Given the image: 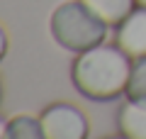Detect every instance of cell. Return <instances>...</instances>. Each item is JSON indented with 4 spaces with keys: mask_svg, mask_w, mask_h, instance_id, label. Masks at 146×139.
Listing matches in <instances>:
<instances>
[{
    "mask_svg": "<svg viewBox=\"0 0 146 139\" xmlns=\"http://www.w3.org/2000/svg\"><path fill=\"white\" fill-rule=\"evenodd\" d=\"M7 139H46L42 122L29 115H17L7 122Z\"/></svg>",
    "mask_w": 146,
    "mask_h": 139,
    "instance_id": "obj_7",
    "label": "cell"
},
{
    "mask_svg": "<svg viewBox=\"0 0 146 139\" xmlns=\"http://www.w3.org/2000/svg\"><path fill=\"white\" fill-rule=\"evenodd\" d=\"M80 3L90 12H95L107 27H117L136 5V0H80Z\"/></svg>",
    "mask_w": 146,
    "mask_h": 139,
    "instance_id": "obj_6",
    "label": "cell"
},
{
    "mask_svg": "<svg viewBox=\"0 0 146 139\" xmlns=\"http://www.w3.org/2000/svg\"><path fill=\"white\" fill-rule=\"evenodd\" d=\"M131 66V59L119 46L98 44L78 54L71 68V81L76 90L90 100H115L127 93Z\"/></svg>",
    "mask_w": 146,
    "mask_h": 139,
    "instance_id": "obj_1",
    "label": "cell"
},
{
    "mask_svg": "<svg viewBox=\"0 0 146 139\" xmlns=\"http://www.w3.org/2000/svg\"><path fill=\"white\" fill-rule=\"evenodd\" d=\"M46 139H88V120L76 105L56 103L49 105L39 117Z\"/></svg>",
    "mask_w": 146,
    "mask_h": 139,
    "instance_id": "obj_3",
    "label": "cell"
},
{
    "mask_svg": "<svg viewBox=\"0 0 146 139\" xmlns=\"http://www.w3.org/2000/svg\"><path fill=\"white\" fill-rule=\"evenodd\" d=\"M0 139H7V122L0 117Z\"/></svg>",
    "mask_w": 146,
    "mask_h": 139,
    "instance_id": "obj_10",
    "label": "cell"
},
{
    "mask_svg": "<svg viewBox=\"0 0 146 139\" xmlns=\"http://www.w3.org/2000/svg\"><path fill=\"white\" fill-rule=\"evenodd\" d=\"M5 51H7V34H5V29L0 27V59L5 56Z\"/></svg>",
    "mask_w": 146,
    "mask_h": 139,
    "instance_id": "obj_9",
    "label": "cell"
},
{
    "mask_svg": "<svg viewBox=\"0 0 146 139\" xmlns=\"http://www.w3.org/2000/svg\"><path fill=\"white\" fill-rule=\"evenodd\" d=\"M51 34L68 51H88L102 44L107 37V25L95 12H90L80 0H68L54 10Z\"/></svg>",
    "mask_w": 146,
    "mask_h": 139,
    "instance_id": "obj_2",
    "label": "cell"
},
{
    "mask_svg": "<svg viewBox=\"0 0 146 139\" xmlns=\"http://www.w3.org/2000/svg\"><path fill=\"white\" fill-rule=\"evenodd\" d=\"M117 46L129 59L146 56V7H134L117 25Z\"/></svg>",
    "mask_w": 146,
    "mask_h": 139,
    "instance_id": "obj_4",
    "label": "cell"
},
{
    "mask_svg": "<svg viewBox=\"0 0 146 139\" xmlns=\"http://www.w3.org/2000/svg\"><path fill=\"white\" fill-rule=\"evenodd\" d=\"M136 5H141V7H146V0H136Z\"/></svg>",
    "mask_w": 146,
    "mask_h": 139,
    "instance_id": "obj_11",
    "label": "cell"
},
{
    "mask_svg": "<svg viewBox=\"0 0 146 139\" xmlns=\"http://www.w3.org/2000/svg\"><path fill=\"white\" fill-rule=\"evenodd\" d=\"M127 98L146 103V56L134 59L131 76H129V83H127Z\"/></svg>",
    "mask_w": 146,
    "mask_h": 139,
    "instance_id": "obj_8",
    "label": "cell"
},
{
    "mask_svg": "<svg viewBox=\"0 0 146 139\" xmlns=\"http://www.w3.org/2000/svg\"><path fill=\"white\" fill-rule=\"evenodd\" d=\"M107 139H129V137H124V134H122V137H107Z\"/></svg>",
    "mask_w": 146,
    "mask_h": 139,
    "instance_id": "obj_12",
    "label": "cell"
},
{
    "mask_svg": "<svg viewBox=\"0 0 146 139\" xmlns=\"http://www.w3.org/2000/svg\"><path fill=\"white\" fill-rule=\"evenodd\" d=\"M119 132L129 139H146V103L127 100L117 115Z\"/></svg>",
    "mask_w": 146,
    "mask_h": 139,
    "instance_id": "obj_5",
    "label": "cell"
}]
</instances>
